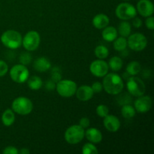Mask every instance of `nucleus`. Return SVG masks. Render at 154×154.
<instances>
[{"label": "nucleus", "instance_id": "f257e3e1", "mask_svg": "<svg viewBox=\"0 0 154 154\" xmlns=\"http://www.w3.org/2000/svg\"><path fill=\"white\" fill-rule=\"evenodd\" d=\"M103 90L110 95H118L123 91L124 83L120 75L116 73L107 74L104 76Z\"/></svg>", "mask_w": 154, "mask_h": 154}, {"label": "nucleus", "instance_id": "f03ea898", "mask_svg": "<svg viewBox=\"0 0 154 154\" xmlns=\"http://www.w3.org/2000/svg\"><path fill=\"white\" fill-rule=\"evenodd\" d=\"M23 38L20 33L16 30H7L1 35V42L7 48L15 50L22 45Z\"/></svg>", "mask_w": 154, "mask_h": 154}, {"label": "nucleus", "instance_id": "7ed1b4c3", "mask_svg": "<svg viewBox=\"0 0 154 154\" xmlns=\"http://www.w3.org/2000/svg\"><path fill=\"white\" fill-rule=\"evenodd\" d=\"M11 109L19 115H28L32 111L33 103L29 98L20 96L16 98L11 104Z\"/></svg>", "mask_w": 154, "mask_h": 154}, {"label": "nucleus", "instance_id": "20e7f679", "mask_svg": "<svg viewBox=\"0 0 154 154\" xmlns=\"http://www.w3.org/2000/svg\"><path fill=\"white\" fill-rule=\"evenodd\" d=\"M85 130L80 125H73L68 128L65 132V139L68 144H79L84 138Z\"/></svg>", "mask_w": 154, "mask_h": 154}, {"label": "nucleus", "instance_id": "39448f33", "mask_svg": "<svg viewBox=\"0 0 154 154\" xmlns=\"http://www.w3.org/2000/svg\"><path fill=\"white\" fill-rule=\"evenodd\" d=\"M78 87L75 81L69 79L60 80L56 84V90L60 96L70 98L75 95Z\"/></svg>", "mask_w": 154, "mask_h": 154}, {"label": "nucleus", "instance_id": "423d86ee", "mask_svg": "<svg viewBox=\"0 0 154 154\" xmlns=\"http://www.w3.org/2000/svg\"><path fill=\"white\" fill-rule=\"evenodd\" d=\"M126 87L129 94L135 97L143 96L146 91L144 83L141 78L135 77V75L129 78L126 83Z\"/></svg>", "mask_w": 154, "mask_h": 154}, {"label": "nucleus", "instance_id": "0eeeda50", "mask_svg": "<svg viewBox=\"0 0 154 154\" xmlns=\"http://www.w3.org/2000/svg\"><path fill=\"white\" fill-rule=\"evenodd\" d=\"M115 14L122 20H129L136 17L137 10L130 3L123 2L117 6Z\"/></svg>", "mask_w": 154, "mask_h": 154}, {"label": "nucleus", "instance_id": "6e6552de", "mask_svg": "<svg viewBox=\"0 0 154 154\" xmlns=\"http://www.w3.org/2000/svg\"><path fill=\"white\" fill-rule=\"evenodd\" d=\"M147 45V39L142 33H134L129 35L127 39V46L135 51H141L146 48Z\"/></svg>", "mask_w": 154, "mask_h": 154}, {"label": "nucleus", "instance_id": "1a4fd4ad", "mask_svg": "<svg viewBox=\"0 0 154 154\" xmlns=\"http://www.w3.org/2000/svg\"><path fill=\"white\" fill-rule=\"evenodd\" d=\"M41 43L40 35L38 32L29 31L24 35L22 40V45L27 51H34L39 47Z\"/></svg>", "mask_w": 154, "mask_h": 154}, {"label": "nucleus", "instance_id": "9d476101", "mask_svg": "<svg viewBox=\"0 0 154 154\" xmlns=\"http://www.w3.org/2000/svg\"><path fill=\"white\" fill-rule=\"evenodd\" d=\"M10 77L14 82L17 84H23L26 82L29 77V72L26 66L24 65H15L11 69Z\"/></svg>", "mask_w": 154, "mask_h": 154}, {"label": "nucleus", "instance_id": "9b49d317", "mask_svg": "<svg viewBox=\"0 0 154 154\" xmlns=\"http://www.w3.org/2000/svg\"><path fill=\"white\" fill-rule=\"evenodd\" d=\"M109 67L108 64L104 60H94L90 66V71L91 74L97 78H103L108 73Z\"/></svg>", "mask_w": 154, "mask_h": 154}, {"label": "nucleus", "instance_id": "f8f14e48", "mask_svg": "<svg viewBox=\"0 0 154 154\" xmlns=\"http://www.w3.org/2000/svg\"><path fill=\"white\" fill-rule=\"evenodd\" d=\"M153 101L149 96H141L137 98L134 102V108L138 113H147L151 109Z\"/></svg>", "mask_w": 154, "mask_h": 154}, {"label": "nucleus", "instance_id": "ddd939ff", "mask_svg": "<svg viewBox=\"0 0 154 154\" xmlns=\"http://www.w3.org/2000/svg\"><path fill=\"white\" fill-rule=\"evenodd\" d=\"M137 11L144 17L152 16L154 12V6L150 0H140L137 4Z\"/></svg>", "mask_w": 154, "mask_h": 154}, {"label": "nucleus", "instance_id": "4468645a", "mask_svg": "<svg viewBox=\"0 0 154 154\" xmlns=\"http://www.w3.org/2000/svg\"><path fill=\"white\" fill-rule=\"evenodd\" d=\"M103 124L105 129L110 132H116L120 129V121L118 117L114 115L108 114L103 117Z\"/></svg>", "mask_w": 154, "mask_h": 154}, {"label": "nucleus", "instance_id": "2eb2a0df", "mask_svg": "<svg viewBox=\"0 0 154 154\" xmlns=\"http://www.w3.org/2000/svg\"><path fill=\"white\" fill-rule=\"evenodd\" d=\"M77 98L81 102H87L90 100L93 97L94 92L90 86L88 85H82L77 88L76 90Z\"/></svg>", "mask_w": 154, "mask_h": 154}, {"label": "nucleus", "instance_id": "dca6fc26", "mask_svg": "<svg viewBox=\"0 0 154 154\" xmlns=\"http://www.w3.org/2000/svg\"><path fill=\"white\" fill-rule=\"evenodd\" d=\"M84 137L93 144H99L102 141V134L96 128H89L85 131Z\"/></svg>", "mask_w": 154, "mask_h": 154}, {"label": "nucleus", "instance_id": "f3484780", "mask_svg": "<svg viewBox=\"0 0 154 154\" xmlns=\"http://www.w3.org/2000/svg\"><path fill=\"white\" fill-rule=\"evenodd\" d=\"M33 68L38 72H45L51 68V63L46 57H38L34 61Z\"/></svg>", "mask_w": 154, "mask_h": 154}, {"label": "nucleus", "instance_id": "a211bd4d", "mask_svg": "<svg viewBox=\"0 0 154 154\" xmlns=\"http://www.w3.org/2000/svg\"><path fill=\"white\" fill-rule=\"evenodd\" d=\"M93 25L97 29H103L109 24V17L105 14H98L93 17Z\"/></svg>", "mask_w": 154, "mask_h": 154}, {"label": "nucleus", "instance_id": "6ab92c4d", "mask_svg": "<svg viewBox=\"0 0 154 154\" xmlns=\"http://www.w3.org/2000/svg\"><path fill=\"white\" fill-rule=\"evenodd\" d=\"M102 38L104 40L108 42H112L115 40L118 36L117 29L114 26H106L103 29L102 32Z\"/></svg>", "mask_w": 154, "mask_h": 154}, {"label": "nucleus", "instance_id": "aec40b11", "mask_svg": "<svg viewBox=\"0 0 154 154\" xmlns=\"http://www.w3.org/2000/svg\"><path fill=\"white\" fill-rule=\"evenodd\" d=\"M15 121V113L12 109H6L2 115V122L5 126H11Z\"/></svg>", "mask_w": 154, "mask_h": 154}, {"label": "nucleus", "instance_id": "412c9836", "mask_svg": "<svg viewBox=\"0 0 154 154\" xmlns=\"http://www.w3.org/2000/svg\"><path fill=\"white\" fill-rule=\"evenodd\" d=\"M132 32V26L127 22V20H123L120 22L118 25V30L117 32L122 37H128L131 34Z\"/></svg>", "mask_w": 154, "mask_h": 154}, {"label": "nucleus", "instance_id": "4be33fe9", "mask_svg": "<svg viewBox=\"0 0 154 154\" xmlns=\"http://www.w3.org/2000/svg\"><path fill=\"white\" fill-rule=\"evenodd\" d=\"M26 81L27 85L32 90H38L43 84L42 78H39L38 76H36V75L30 77V78L29 77Z\"/></svg>", "mask_w": 154, "mask_h": 154}, {"label": "nucleus", "instance_id": "5701e85b", "mask_svg": "<svg viewBox=\"0 0 154 154\" xmlns=\"http://www.w3.org/2000/svg\"><path fill=\"white\" fill-rule=\"evenodd\" d=\"M108 64L109 69H111L113 72H117L121 70V69L123 68V63L120 57L115 56V57H113L112 58L110 59L109 63Z\"/></svg>", "mask_w": 154, "mask_h": 154}, {"label": "nucleus", "instance_id": "b1692460", "mask_svg": "<svg viewBox=\"0 0 154 154\" xmlns=\"http://www.w3.org/2000/svg\"><path fill=\"white\" fill-rule=\"evenodd\" d=\"M141 66L138 62L137 61H132L127 65L126 66V72L129 75H136L141 72Z\"/></svg>", "mask_w": 154, "mask_h": 154}, {"label": "nucleus", "instance_id": "393cba45", "mask_svg": "<svg viewBox=\"0 0 154 154\" xmlns=\"http://www.w3.org/2000/svg\"><path fill=\"white\" fill-rule=\"evenodd\" d=\"M136 114L135 108L130 105V104H126L123 105L121 108V114L124 118L131 119L135 117Z\"/></svg>", "mask_w": 154, "mask_h": 154}, {"label": "nucleus", "instance_id": "a878e982", "mask_svg": "<svg viewBox=\"0 0 154 154\" xmlns=\"http://www.w3.org/2000/svg\"><path fill=\"white\" fill-rule=\"evenodd\" d=\"M94 54L96 57L99 60H105L109 55V51L108 48L104 45H99L95 48Z\"/></svg>", "mask_w": 154, "mask_h": 154}, {"label": "nucleus", "instance_id": "bb28decb", "mask_svg": "<svg viewBox=\"0 0 154 154\" xmlns=\"http://www.w3.org/2000/svg\"><path fill=\"white\" fill-rule=\"evenodd\" d=\"M127 47V39L125 37H117L114 41V48L117 51H123Z\"/></svg>", "mask_w": 154, "mask_h": 154}, {"label": "nucleus", "instance_id": "cd10ccee", "mask_svg": "<svg viewBox=\"0 0 154 154\" xmlns=\"http://www.w3.org/2000/svg\"><path fill=\"white\" fill-rule=\"evenodd\" d=\"M82 153L84 154H98L99 150L95 146V144L91 142L86 143L82 147Z\"/></svg>", "mask_w": 154, "mask_h": 154}, {"label": "nucleus", "instance_id": "c85d7f7f", "mask_svg": "<svg viewBox=\"0 0 154 154\" xmlns=\"http://www.w3.org/2000/svg\"><path fill=\"white\" fill-rule=\"evenodd\" d=\"M96 114L99 117H105V116H107L109 113V109H108V106L105 105H98L97 108H96Z\"/></svg>", "mask_w": 154, "mask_h": 154}, {"label": "nucleus", "instance_id": "c756f323", "mask_svg": "<svg viewBox=\"0 0 154 154\" xmlns=\"http://www.w3.org/2000/svg\"><path fill=\"white\" fill-rule=\"evenodd\" d=\"M20 63L24 66H27L29 64L32 62V56L29 53L25 52L23 53L20 56Z\"/></svg>", "mask_w": 154, "mask_h": 154}, {"label": "nucleus", "instance_id": "7c9ffc66", "mask_svg": "<svg viewBox=\"0 0 154 154\" xmlns=\"http://www.w3.org/2000/svg\"><path fill=\"white\" fill-rule=\"evenodd\" d=\"M8 72V66L3 60H0V78L5 76Z\"/></svg>", "mask_w": 154, "mask_h": 154}, {"label": "nucleus", "instance_id": "2f4dec72", "mask_svg": "<svg viewBox=\"0 0 154 154\" xmlns=\"http://www.w3.org/2000/svg\"><path fill=\"white\" fill-rule=\"evenodd\" d=\"M19 153V150L14 146H8L5 148L3 150V154H18Z\"/></svg>", "mask_w": 154, "mask_h": 154}, {"label": "nucleus", "instance_id": "473e14b6", "mask_svg": "<svg viewBox=\"0 0 154 154\" xmlns=\"http://www.w3.org/2000/svg\"><path fill=\"white\" fill-rule=\"evenodd\" d=\"M61 73H60V71L58 70V69L56 70V68H54V70L52 72V77H51V80L54 81L55 83H57L58 81H60L61 80Z\"/></svg>", "mask_w": 154, "mask_h": 154}, {"label": "nucleus", "instance_id": "72a5a7b5", "mask_svg": "<svg viewBox=\"0 0 154 154\" xmlns=\"http://www.w3.org/2000/svg\"><path fill=\"white\" fill-rule=\"evenodd\" d=\"M92 89H93V92L94 93H100V92L102 91L103 90V86H102V83L99 82V81H96V82H94L91 86Z\"/></svg>", "mask_w": 154, "mask_h": 154}, {"label": "nucleus", "instance_id": "f704fd0d", "mask_svg": "<svg viewBox=\"0 0 154 154\" xmlns=\"http://www.w3.org/2000/svg\"><path fill=\"white\" fill-rule=\"evenodd\" d=\"M145 25L148 29H154V18L153 16H150L147 18V20L145 21Z\"/></svg>", "mask_w": 154, "mask_h": 154}, {"label": "nucleus", "instance_id": "c9c22d12", "mask_svg": "<svg viewBox=\"0 0 154 154\" xmlns=\"http://www.w3.org/2000/svg\"><path fill=\"white\" fill-rule=\"evenodd\" d=\"M90 121L87 117H82L79 121V125L84 129H87L90 126Z\"/></svg>", "mask_w": 154, "mask_h": 154}, {"label": "nucleus", "instance_id": "e433bc0d", "mask_svg": "<svg viewBox=\"0 0 154 154\" xmlns=\"http://www.w3.org/2000/svg\"><path fill=\"white\" fill-rule=\"evenodd\" d=\"M132 19H133V21H132V25H133V26L137 29L141 28V26H142L143 24L142 20H141L139 17H135L132 18Z\"/></svg>", "mask_w": 154, "mask_h": 154}, {"label": "nucleus", "instance_id": "4c0bfd02", "mask_svg": "<svg viewBox=\"0 0 154 154\" xmlns=\"http://www.w3.org/2000/svg\"><path fill=\"white\" fill-rule=\"evenodd\" d=\"M45 87L48 90H54L56 89V83L53 80H49L45 84Z\"/></svg>", "mask_w": 154, "mask_h": 154}, {"label": "nucleus", "instance_id": "58836bf2", "mask_svg": "<svg viewBox=\"0 0 154 154\" xmlns=\"http://www.w3.org/2000/svg\"><path fill=\"white\" fill-rule=\"evenodd\" d=\"M29 153L30 151L27 148H22L20 150H19L18 154H29Z\"/></svg>", "mask_w": 154, "mask_h": 154}]
</instances>
